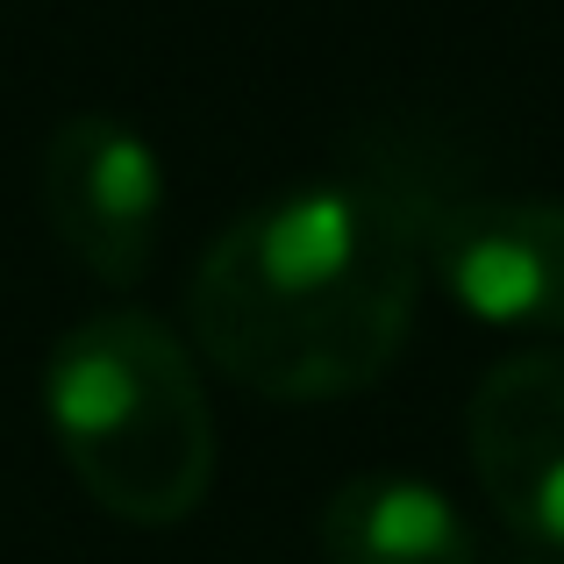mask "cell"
<instances>
[{"mask_svg":"<svg viewBox=\"0 0 564 564\" xmlns=\"http://www.w3.org/2000/svg\"><path fill=\"white\" fill-rule=\"evenodd\" d=\"M471 193L451 129L386 115L344 143V172L236 215L200 250L186 336L258 400H344L393 372L422 307V229Z\"/></svg>","mask_w":564,"mask_h":564,"instance_id":"1","label":"cell"},{"mask_svg":"<svg viewBox=\"0 0 564 564\" xmlns=\"http://www.w3.org/2000/svg\"><path fill=\"white\" fill-rule=\"evenodd\" d=\"M43 422L94 508L129 529H180L215 486L200 365L158 315L115 307L57 336L43 365Z\"/></svg>","mask_w":564,"mask_h":564,"instance_id":"2","label":"cell"},{"mask_svg":"<svg viewBox=\"0 0 564 564\" xmlns=\"http://www.w3.org/2000/svg\"><path fill=\"white\" fill-rule=\"evenodd\" d=\"M43 221L86 279L129 293L165 243V165L122 115H65L43 143Z\"/></svg>","mask_w":564,"mask_h":564,"instance_id":"3","label":"cell"},{"mask_svg":"<svg viewBox=\"0 0 564 564\" xmlns=\"http://www.w3.org/2000/svg\"><path fill=\"white\" fill-rule=\"evenodd\" d=\"M422 264L465 315L494 329L564 336V200L457 193L429 215Z\"/></svg>","mask_w":564,"mask_h":564,"instance_id":"4","label":"cell"},{"mask_svg":"<svg viewBox=\"0 0 564 564\" xmlns=\"http://www.w3.org/2000/svg\"><path fill=\"white\" fill-rule=\"evenodd\" d=\"M465 451L494 514L564 557V350H508L465 408Z\"/></svg>","mask_w":564,"mask_h":564,"instance_id":"5","label":"cell"},{"mask_svg":"<svg viewBox=\"0 0 564 564\" xmlns=\"http://www.w3.org/2000/svg\"><path fill=\"white\" fill-rule=\"evenodd\" d=\"M322 564H479L457 500L408 471H358L322 500Z\"/></svg>","mask_w":564,"mask_h":564,"instance_id":"6","label":"cell"},{"mask_svg":"<svg viewBox=\"0 0 564 564\" xmlns=\"http://www.w3.org/2000/svg\"><path fill=\"white\" fill-rule=\"evenodd\" d=\"M514 564H564V557H557V551H543V557H514Z\"/></svg>","mask_w":564,"mask_h":564,"instance_id":"7","label":"cell"}]
</instances>
